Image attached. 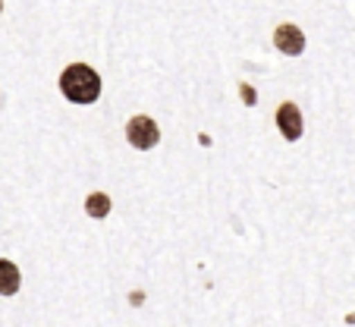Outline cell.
I'll list each match as a JSON object with an SVG mask.
<instances>
[{
  "instance_id": "cell-1",
  "label": "cell",
  "mask_w": 355,
  "mask_h": 327,
  "mask_svg": "<svg viewBox=\"0 0 355 327\" xmlns=\"http://www.w3.org/2000/svg\"><path fill=\"white\" fill-rule=\"evenodd\" d=\"M60 92L73 104H94L101 98V76L88 63H69L60 76Z\"/></svg>"
},
{
  "instance_id": "cell-5",
  "label": "cell",
  "mask_w": 355,
  "mask_h": 327,
  "mask_svg": "<svg viewBox=\"0 0 355 327\" xmlns=\"http://www.w3.org/2000/svg\"><path fill=\"white\" fill-rule=\"evenodd\" d=\"M22 277H19V267L13 265V261L0 258V296H13L16 290H19Z\"/></svg>"
},
{
  "instance_id": "cell-4",
  "label": "cell",
  "mask_w": 355,
  "mask_h": 327,
  "mask_svg": "<svg viewBox=\"0 0 355 327\" xmlns=\"http://www.w3.org/2000/svg\"><path fill=\"white\" fill-rule=\"evenodd\" d=\"M277 129L283 133V139H286V142H299L302 139V129H305L299 107H295V104H280V107H277Z\"/></svg>"
},
{
  "instance_id": "cell-6",
  "label": "cell",
  "mask_w": 355,
  "mask_h": 327,
  "mask_svg": "<svg viewBox=\"0 0 355 327\" xmlns=\"http://www.w3.org/2000/svg\"><path fill=\"white\" fill-rule=\"evenodd\" d=\"M85 211H88V217H107L110 214V195H104V192H94V195H88L85 199Z\"/></svg>"
},
{
  "instance_id": "cell-2",
  "label": "cell",
  "mask_w": 355,
  "mask_h": 327,
  "mask_svg": "<svg viewBox=\"0 0 355 327\" xmlns=\"http://www.w3.org/2000/svg\"><path fill=\"white\" fill-rule=\"evenodd\" d=\"M126 139L132 148H139V151H151V148L161 142V129H157V123L151 120V117H132V120L126 123Z\"/></svg>"
},
{
  "instance_id": "cell-7",
  "label": "cell",
  "mask_w": 355,
  "mask_h": 327,
  "mask_svg": "<svg viewBox=\"0 0 355 327\" xmlns=\"http://www.w3.org/2000/svg\"><path fill=\"white\" fill-rule=\"evenodd\" d=\"M0 10H3V0H0Z\"/></svg>"
},
{
  "instance_id": "cell-3",
  "label": "cell",
  "mask_w": 355,
  "mask_h": 327,
  "mask_svg": "<svg viewBox=\"0 0 355 327\" xmlns=\"http://www.w3.org/2000/svg\"><path fill=\"white\" fill-rule=\"evenodd\" d=\"M274 44H277V51H283L286 57H299V53L305 51V35H302L299 26L283 22V26L274 28Z\"/></svg>"
}]
</instances>
